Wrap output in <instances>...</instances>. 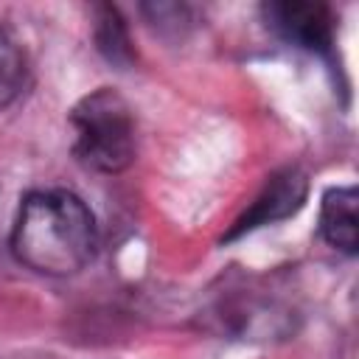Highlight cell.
I'll return each instance as SVG.
<instances>
[{"label":"cell","mask_w":359,"mask_h":359,"mask_svg":"<svg viewBox=\"0 0 359 359\" xmlns=\"http://www.w3.org/2000/svg\"><path fill=\"white\" fill-rule=\"evenodd\" d=\"M266 28H272L280 39L309 53L325 56L334 45V20L328 6L306 3V0H280L266 3L264 8Z\"/></svg>","instance_id":"3957f363"},{"label":"cell","mask_w":359,"mask_h":359,"mask_svg":"<svg viewBox=\"0 0 359 359\" xmlns=\"http://www.w3.org/2000/svg\"><path fill=\"white\" fill-rule=\"evenodd\" d=\"M93 210L65 188L31 191L11 227V252L39 275H76L95 255Z\"/></svg>","instance_id":"6da1fadb"},{"label":"cell","mask_w":359,"mask_h":359,"mask_svg":"<svg viewBox=\"0 0 359 359\" xmlns=\"http://www.w3.org/2000/svg\"><path fill=\"white\" fill-rule=\"evenodd\" d=\"M93 11H95L93 39H95L98 53H101L109 65H115V67H121V70L132 67V62H135V48H132L129 28H126L121 11H118L115 6H107V3L95 6Z\"/></svg>","instance_id":"8992f818"},{"label":"cell","mask_w":359,"mask_h":359,"mask_svg":"<svg viewBox=\"0 0 359 359\" xmlns=\"http://www.w3.org/2000/svg\"><path fill=\"white\" fill-rule=\"evenodd\" d=\"M306 194H309V180L300 168H283L278 174H272L264 185V191L255 196V202L236 219V224L227 230V236L222 241H233L244 233H252L255 227H264V224H272V222H280V219H289L294 216L303 202H306Z\"/></svg>","instance_id":"277c9868"},{"label":"cell","mask_w":359,"mask_h":359,"mask_svg":"<svg viewBox=\"0 0 359 359\" xmlns=\"http://www.w3.org/2000/svg\"><path fill=\"white\" fill-rule=\"evenodd\" d=\"M73 154L81 165L101 174H121L135 160V118L126 98L112 87L87 93L73 109Z\"/></svg>","instance_id":"7a4b0ae2"},{"label":"cell","mask_w":359,"mask_h":359,"mask_svg":"<svg viewBox=\"0 0 359 359\" xmlns=\"http://www.w3.org/2000/svg\"><path fill=\"white\" fill-rule=\"evenodd\" d=\"M320 236L328 247L353 255L359 247V194L353 185H337L323 194Z\"/></svg>","instance_id":"5b68a950"},{"label":"cell","mask_w":359,"mask_h":359,"mask_svg":"<svg viewBox=\"0 0 359 359\" xmlns=\"http://www.w3.org/2000/svg\"><path fill=\"white\" fill-rule=\"evenodd\" d=\"M28 84V56L25 48L0 28V109L14 104Z\"/></svg>","instance_id":"52a82bcc"}]
</instances>
